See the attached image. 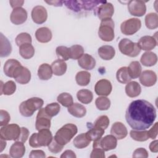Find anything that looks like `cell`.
<instances>
[{
  "label": "cell",
  "instance_id": "c3c4849f",
  "mask_svg": "<svg viewBox=\"0 0 158 158\" xmlns=\"http://www.w3.org/2000/svg\"><path fill=\"white\" fill-rule=\"evenodd\" d=\"M48 146V150L54 154L59 153V152H60L62 150V149L64 148V146L59 144L56 141L54 138H52L51 142L49 143V144Z\"/></svg>",
  "mask_w": 158,
  "mask_h": 158
},
{
  "label": "cell",
  "instance_id": "ba28073f",
  "mask_svg": "<svg viewBox=\"0 0 158 158\" xmlns=\"http://www.w3.org/2000/svg\"><path fill=\"white\" fill-rule=\"evenodd\" d=\"M141 27V22L139 19L131 18L123 22L120 25L122 33L125 35H132L136 33Z\"/></svg>",
  "mask_w": 158,
  "mask_h": 158
},
{
  "label": "cell",
  "instance_id": "94428289",
  "mask_svg": "<svg viewBox=\"0 0 158 158\" xmlns=\"http://www.w3.org/2000/svg\"><path fill=\"white\" fill-rule=\"evenodd\" d=\"M6 146V140L1 138V150H0V152H2L3 151V149L5 148Z\"/></svg>",
  "mask_w": 158,
  "mask_h": 158
},
{
  "label": "cell",
  "instance_id": "836d02e7",
  "mask_svg": "<svg viewBox=\"0 0 158 158\" xmlns=\"http://www.w3.org/2000/svg\"><path fill=\"white\" fill-rule=\"evenodd\" d=\"M127 69L131 78L135 79L139 77L141 73L142 67L139 62L133 61L130 64L128 67H127Z\"/></svg>",
  "mask_w": 158,
  "mask_h": 158
},
{
  "label": "cell",
  "instance_id": "681fc988",
  "mask_svg": "<svg viewBox=\"0 0 158 158\" xmlns=\"http://www.w3.org/2000/svg\"><path fill=\"white\" fill-rule=\"evenodd\" d=\"M93 149L91 152L90 157L91 158H104L105 157V154H104V151L100 147H99L97 145L93 144Z\"/></svg>",
  "mask_w": 158,
  "mask_h": 158
},
{
  "label": "cell",
  "instance_id": "484cf974",
  "mask_svg": "<svg viewBox=\"0 0 158 158\" xmlns=\"http://www.w3.org/2000/svg\"><path fill=\"white\" fill-rule=\"evenodd\" d=\"M141 63L146 67H151L156 64L157 62V55L150 51L144 52L141 57Z\"/></svg>",
  "mask_w": 158,
  "mask_h": 158
},
{
  "label": "cell",
  "instance_id": "d4e9b609",
  "mask_svg": "<svg viewBox=\"0 0 158 158\" xmlns=\"http://www.w3.org/2000/svg\"><path fill=\"white\" fill-rule=\"evenodd\" d=\"M141 88L136 81H130L125 86V93L130 98H135L140 94Z\"/></svg>",
  "mask_w": 158,
  "mask_h": 158
},
{
  "label": "cell",
  "instance_id": "ab89813d",
  "mask_svg": "<svg viewBox=\"0 0 158 158\" xmlns=\"http://www.w3.org/2000/svg\"><path fill=\"white\" fill-rule=\"evenodd\" d=\"M130 135L131 138L137 141H145L149 138L148 135V131L144 130H133L130 132Z\"/></svg>",
  "mask_w": 158,
  "mask_h": 158
},
{
  "label": "cell",
  "instance_id": "ffe728a7",
  "mask_svg": "<svg viewBox=\"0 0 158 158\" xmlns=\"http://www.w3.org/2000/svg\"><path fill=\"white\" fill-rule=\"evenodd\" d=\"M78 65L83 69L89 70L94 68L96 60L91 55L84 54L79 59H78Z\"/></svg>",
  "mask_w": 158,
  "mask_h": 158
},
{
  "label": "cell",
  "instance_id": "7bdbcfd3",
  "mask_svg": "<svg viewBox=\"0 0 158 158\" xmlns=\"http://www.w3.org/2000/svg\"><path fill=\"white\" fill-rule=\"evenodd\" d=\"M96 107L100 110H106L110 106V101L105 96H101L96 98L95 101Z\"/></svg>",
  "mask_w": 158,
  "mask_h": 158
},
{
  "label": "cell",
  "instance_id": "5bb4252c",
  "mask_svg": "<svg viewBox=\"0 0 158 158\" xmlns=\"http://www.w3.org/2000/svg\"><path fill=\"white\" fill-rule=\"evenodd\" d=\"M114 13V6L110 3L104 2L101 4L97 10V15L100 20H104L111 19Z\"/></svg>",
  "mask_w": 158,
  "mask_h": 158
},
{
  "label": "cell",
  "instance_id": "277c9868",
  "mask_svg": "<svg viewBox=\"0 0 158 158\" xmlns=\"http://www.w3.org/2000/svg\"><path fill=\"white\" fill-rule=\"evenodd\" d=\"M51 131L49 129L40 130L38 133H34L30 137L29 144L32 148L48 146L52 139Z\"/></svg>",
  "mask_w": 158,
  "mask_h": 158
},
{
  "label": "cell",
  "instance_id": "11a10c76",
  "mask_svg": "<svg viewBox=\"0 0 158 158\" xmlns=\"http://www.w3.org/2000/svg\"><path fill=\"white\" fill-rule=\"evenodd\" d=\"M29 157L31 158H44L46 157V154L44 153V152L42 150H33L31 151L30 155H29Z\"/></svg>",
  "mask_w": 158,
  "mask_h": 158
},
{
  "label": "cell",
  "instance_id": "6f0895ef",
  "mask_svg": "<svg viewBox=\"0 0 158 158\" xmlns=\"http://www.w3.org/2000/svg\"><path fill=\"white\" fill-rule=\"evenodd\" d=\"M9 3L11 6V7L13 9L21 7L22 6H23L24 1H10Z\"/></svg>",
  "mask_w": 158,
  "mask_h": 158
},
{
  "label": "cell",
  "instance_id": "bcb514c9",
  "mask_svg": "<svg viewBox=\"0 0 158 158\" xmlns=\"http://www.w3.org/2000/svg\"><path fill=\"white\" fill-rule=\"evenodd\" d=\"M31 36L27 33H21L15 38V43L18 46H20L23 44H31Z\"/></svg>",
  "mask_w": 158,
  "mask_h": 158
},
{
  "label": "cell",
  "instance_id": "ee69618b",
  "mask_svg": "<svg viewBox=\"0 0 158 158\" xmlns=\"http://www.w3.org/2000/svg\"><path fill=\"white\" fill-rule=\"evenodd\" d=\"M56 53L59 58L64 61L67 60L70 58V49L64 46H59L56 48Z\"/></svg>",
  "mask_w": 158,
  "mask_h": 158
},
{
  "label": "cell",
  "instance_id": "30bf717a",
  "mask_svg": "<svg viewBox=\"0 0 158 158\" xmlns=\"http://www.w3.org/2000/svg\"><path fill=\"white\" fill-rule=\"evenodd\" d=\"M128 9L131 15L141 17L145 14L146 11L145 2L141 0L130 1L128 4Z\"/></svg>",
  "mask_w": 158,
  "mask_h": 158
},
{
  "label": "cell",
  "instance_id": "f35d334b",
  "mask_svg": "<svg viewBox=\"0 0 158 158\" xmlns=\"http://www.w3.org/2000/svg\"><path fill=\"white\" fill-rule=\"evenodd\" d=\"M91 74L86 71H80L75 76V80L78 85L84 86L88 85L90 82Z\"/></svg>",
  "mask_w": 158,
  "mask_h": 158
},
{
  "label": "cell",
  "instance_id": "8d00e7d4",
  "mask_svg": "<svg viewBox=\"0 0 158 158\" xmlns=\"http://www.w3.org/2000/svg\"><path fill=\"white\" fill-rule=\"evenodd\" d=\"M1 94L11 95L14 94L16 90V85L14 81L10 80L5 83L1 81Z\"/></svg>",
  "mask_w": 158,
  "mask_h": 158
},
{
  "label": "cell",
  "instance_id": "d6986e66",
  "mask_svg": "<svg viewBox=\"0 0 158 158\" xmlns=\"http://www.w3.org/2000/svg\"><path fill=\"white\" fill-rule=\"evenodd\" d=\"M110 133L117 139H122L127 136L128 131L123 123L120 122H116L112 125Z\"/></svg>",
  "mask_w": 158,
  "mask_h": 158
},
{
  "label": "cell",
  "instance_id": "9a60e30c",
  "mask_svg": "<svg viewBox=\"0 0 158 158\" xmlns=\"http://www.w3.org/2000/svg\"><path fill=\"white\" fill-rule=\"evenodd\" d=\"M33 21L37 24L44 23L48 18V12L46 8L42 6H36L31 10Z\"/></svg>",
  "mask_w": 158,
  "mask_h": 158
},
{
  "label": "cell",
  "instance_id": "9c48e42d",
  "mask_svg": "<svg viewBox=\"0 0 158 158\" xmlns=\"http://www.w3.org/2000/svg\"><path fill=\"white\" fill-rule=\"evenodd\" d=\"M93 144L98 146L104 151H109L114 149L117 147V139L114 135H109L94 141Z\"/></svg>",
  "mask_w": 158,
  "mask_h": 158
},
{
  "label": "cell",
  "instance_id": "7c38bea8",
  "mask_svg": "<svg viewBox=\"0 0 158 158\" xmlns=\"http://www.w3.org/2000/svg\"><path fill=\"white\" fill-rule=\"evenodd\" d=\"M13 78L17 83L25 85L28 83L30 80L31 72L27 67L21 65L15 71Z\"/></svg>",
  "mask_w": 158,
  "mask_h": 158
},
{
  "label": "cell",
  "instance_id": "74e56055",
  "mask_svg": "<svg viewBox=\"0 0 158 158\" xmlns=\"http://www.w3.org/2000/svg\"><path fill=\"white\" fill-rule=\"evenodd\" d=\"M145 25L150 30L156 29L158 27V15L156 13L151 12L145 17Z\"/></svg>",
  "mask_w": 158,
  "mask_h": 158
},
{
  "label": "cell",
  "instance_id": "603a6c76",
  "mask_svg": "<svg viewBox=\"0 0 158 158\" xmlns=\"http://www.w3.org/2000/svg\"><path fill=\"white\" fill-rule=\"evenodd\" d=\"M20 65L21 64L17 60L14 59H8L4 63L3 67L4 72L6 76L10 78H13L15 71Z\"/></svg>",
  "mask_w": 158,
  "mask_h": 158
},
{
  "label": "cell",
  "instance_id": "ac0fdd59",
  "mask_svg": "<svg viewBox=\"0 0 158 158\" xmlns=\"http://www.w3.org/2000/svg\"><path fill=\"white\" fill-rule=\"evenodd\" d=\"M157 43V38L151 36H144L139 40L137 44L141 50L149 51L153 49L156 46Z\"/></svg>",
  "mask_w": 158,
  "mask_h": 158
},
{
  "label": "cell",
  "instance_id": "52a82bcc",
  "mask_svg": "<svg viewBox=\"0 0 158 158\" xmlns=\"http://www.w3.org/2000/svg\"><path fill=\"white\" fill-rule=\"evenodd\" d=\"M21 132V128L15 123L7 124L0 130L1 138L4 140H17Z\"/></svg>",
  "mask_w": 158,
  "mask_h": 158
},
{
  "label": "cell",
  "instance_id": "3957f363",
  "mask_svg": "<svg viewBox=\"0 0 158 158\" xmlns=\"http://www.w3.org/2000/svg\"><path fill=\"white\" fill-rule=\"evenodd\" d=\"M44 101L42 99L37 97L31 98L27 101H23L20 104V113L24 117H31L36 110H40L42 107Z\"/></svg>",
  "mask_w": 158,
  "mask_h": 158
},
{
  "label": "cell",
  "instance_id": "7dc6e473",
  "mask_svg": "<svg viewBox=\"0 0 158 158\" xmlns=\"http://www.w3.org/2000/svg\"><path fill=\"white\" fill-rule=\"evenodd\" d=\"M109 123H110V120L107 116L101 115L95 120L93 127H99L105 130L109 127Z\"/></svg>",
  "mask_w": 158,
  "mask_h": 158
},
{
  "label": "cell",
  "instance_id": "4fadbf2b",
  "mask_svg": "<svg viewBox=\"0 0 158 158\" xmlns=\"http://www.w3.org/2000/svg\"><path fill=\"white\" fill-rule=\"evenodd\" d=\"M112 86L110 81L107 79H101L97 81L94 86V91L97 95L107 96L112 91Z\"/></svg>",
  "mask_w": 158,
  "mask_h": 158
},
{
  "label": "cell",
  "instance_id": "e575fe53",
  "mask_svg": "<svg viewBox=\"0 0 158 158\" xmlns=\"http://www.w3.org/2000/svg\"><path fill=\"white\" fill-rule=\"evenodd\" d=\"M116 78L118 82L123 84H127L131 80V78L128 72L127 67H120L117 71Z\"/></svg>",
  "mask_w": 158,
  "mask_h": 158
},
{
  "label": "cell",
  "instance_id": "4dcf8cb0",
  "mask_svg": "<svg viewBox=\"0 0 158 158\" xmlns=\"http://www.w3.org/2000/svg\"><path fill=\"white\" fill-rule=\"evenodd\" d=\"M19 54L25 59H29L33 57L35 49L31 44H23L19 46Z\"/></svg>",
  "mask_w": 158,
  "mask_h": 158
},
{
  "label": "cell",
  "instance_id": "8992f818",
  "mask_svg": "<svg viewBox=\"0 0 158 158\" xmlns=\"http://www.w3.org/2000/svg\"><path fill=\"white\" fill-rule=\"evenodd\" d=\"M118 49L123 54L131 57H136L141 51L138 44L128 38L120 40L118 43Z\"/></svg>",
  "mask_w": 158,
  "mask_h": 158
},
{
  "label": "cell",
  "instance_id": "9f6ffc18",
  "mask_svg": "<svg viewBox=\"0 0 158 158\" xmlns=\"http://www.w3.org/2000/svg\"><path fill=\"white\" fill-rule=\"evenodd\" d=\"M60 157L61 158H64V157L76 158L77 156L75 155V152L72 150H66L62 153V154L60 156Z\"/></svg>",
  "mask_w": 158,
  "mask_h": 158
},
{
  "label": "cell",
  "instance_id": "8fae6325",
  "mask_svg": "<svg viewBox=\"0 0 158 158\" xmlns=\"http://www.w3.org/2000/svg\"><path fill=\"white\" fill-rule=\"evenodd\" d=\"M51 119L50 117L45 112L44 108H41L37 114L35 127L38 131L49 129L51 127Z\"/></svg>",
  "mask_w": 158,
  "mask_h": 158
},
{
  "label": "cell",
  "instance_id": "1f68e13d",
  "mask_svg": "<svg viewBox=\"0 0 158 158\" xmlns=\"http://www.w3.org/2000/svg\"><path fill=\"white\" fill-rule=\"evenodd\" d=\"M77 97L80 102L85 104L90 103L93 99L92 92L90 90L86 89L79 90L77 93Z\"/></svg>",
  "mask_w": 158,
  "mask_h": 158
},
{
  "label": "cell",
  "instance_id": "e0dca14e",
  "mask_svg": "<svg viewBox=\"0 0 158 158\" xmlns=\"http://www.w3.org/2000/svg\"><path fill=\"white\" fill-rule=\"evenodd\" d=\"M10 21L15 25H20L23 23L27 19V12L22 7L14 9L10 17Z\"/></svg>",
  "mask_w": 158,
  "mask_h": 158
},
{
  "label": "cell",
  "instance_id": "44dd1931",
  "mask_svg": "<svg viewBox=\"0 0 158 158\" xmlns=\"http://www.w3.org/2000/svg\"><path fill=\"white\" fill-rule=\"evenodd\" d=\"M25 152V147L23 143L17 141L12 144L10 149L9 154L13 158H20Z\"/></svg>",
  "mask_w": 158,
  "mask_h": 158
},
{
  "label": "cell",
  "instance_id": "db71d44e",
  "mask_svg": "<svg viewBox=\"0 0 158 158\" xmlns=\"http://www.w3.org/2000/svg\"><path fill=\"white\" fill-rule=\"evenodd\" d=\"M157 125H158V123L156 122L155 124L153 125V127L149 131H148V136L151 139H154L155 138H156L157 135Z\"/></svg>",
  "mask_w": 158,
  "mask_h": 158
},
{
  "label": "cell",
  "instance_id": "cb8c5ba5",
  "mask_svg": "<svg viewBox=\"0 0 158 158\" xmlns=\"http://www.w3.org/2000/svg\"><path fill=\"white\" fill-rule=\"evenodd\" d=\"M99 57L105 60H111L115 56V49L109 45H104L101 46L98 50Z\"/></svg>",
  "mask_w": 158,
  "mask_h": 158
},
{
  "label": "cell",
  "instance_id": "f907efd6",
  "mask_svg": "<svg viewBox=\"0 0 158 158\" xmlns=\"http://www.w3.org/2000/svg\"><path fill=\"white\" fill-rule=\"evenodd\" d=\"M0 116H1V122L0 125L1 127H3L4 125H6L8 124L10 120V117L9 114L2 109H1L0 110Z\"/></svg>",
  "mask_w": 158,
  "mask_h": 158
},
{
  "label": "cell",
  "instance_id": "d590c367",
  "mask_svg": "<svg viewBox=\"0 0 158 158\" xmlns=\"http://www.w3.org/2000/svg\"><path fill=\"white\" fill-rule=\"evenodd\" d=\"M104 133V130L99 128V127H93V128H90L86 133V136L91 141H96L102 136V135Z\"/></svg>",
  "mask_w": 158,
  "mask_h": 158
},
{
  "label": "cell",
  "instance_id": "b9f144b4",
  "mask_svg": "<svg viewBox=\"0 0 158 158\" xmlns=\"http://www.w3.org/2000/svg\"><path fill=\"white\" fill-rule=\"evenodd\" d=\"M70 58L76 60L79 59L84 54L83 48L78 44L72 46L70 48Z\"/></svg>",
  "mask_w": 158,
  "mask_h": 158
},
{
  "label": "cell",
  "instance_id": "4316f807",
  "mask_svg": "<svg viewBox=\"0 0 158 158\" xmlns=\"http://www.w3.org/2000/svg\"><path fill=\"white\" fill-rule=\"evenodd\" d=\"M67 68V64L61 59H57L51 64L52 73L56 76L63 75L66 72Z\"/></svg>",
  "mask_w": 158,
  "mask_h": 158
},
{
  "label": "cell",
  "instance_id": "83f0119b",
  "mask_svg": "<svg viewBox=\"0 0 158 158\" xmlns=\"http://www.w3.org/2000/svg\"><path fill=\"white\" fill-rule=\"evenodd\" d=\"M68 112L75 117L81 118L86 115V109L82 104L76 102L68 107Z\"/></svg>",
  "mask_w": 158,
  "mask_h": 158
},
{
  "label": "cell",
  "instance_id": "f546056e",
  "mask_svg": "<svg viewBox=\"0 0 158 158\" xmlns=\"http://www.w3.org/2000/svg\"><path fill=\"white\" fill-rule=\"evenodd\" d=\"M52 70L51 66L48 64H41L38 70V76L42 80H48L52 75Z\"/></svg>",
  "mask_w": 158,
  "mask_h": 158
},
{
  "label": "cell",
  "instance_id": "7402d4cb",
  "mask_svg": "<svg viewBox=\"0 0 158 158\" xmlns=\"http://www.w3.org/2000/svg\"><path fill=\"white\" fill-rule=\"evenodd\" d=\"M35 37L40 43H48L52 38V32L51 30L47 27H41L36 31Z\"/></svg>",
  "mask_w": 158,
  "mask_h": 158
},
{
  "label": "cell",
  "instance_id": "6da1fadb",
  "mask_svg": "<svg viewBox=\"0 0 158 158\" xmlns=\"http://www.w3.org/2000/svg\"><path fill=\"white\" fill-rule=\"evenodd\" d=\"M155 107L144 99L132 101L127 109L125 119L131 128L144 130L149 128L156 118Z\"/></svg>",
  "mask_w": 158,
  "mask_h": 158
},
{
  "label": "cell",
  "instance_id": "60d3db41",
  "mask_svg": "<svg viewBox=\"0 0 158 158\" xmlns=\"http://www.w3.org/2000/svg\"><path fill=\"white\" fill-rule=\"evenodd\" d=\"M57 101L63 106L69 107L73 104L72 95L68 93H62L57 98Z\"/></svg>",
  "mask_w": 158,
  "mask_h": 158
},
{
  "label": "cell",
  "instance_id": "816d5d0a",
  "mask_svg": "<svg viewBox=\"0 0 158 158\" xmlns=\"http://www.w3.org/2000/svg\"><path fill=\"white\" fill-rule=\"evenodd\" d=\"M133 157H148V151L143 148H139L135 150L132 155Z\"/></svg>",
  "mask_w": 158,
  "mask_h": 158
},
{
  "label": "cell",
  "instance_id": "91938a15",
  "mask_svg": "<svg viewBox=\"0 0 158 158\" xmlns=\"http://www.w3.org/2000/svg\"><path fill=\"white\" fill-rule=\"evenodd\" d=\"M46 3L55 6H62V1H46Z\"/></svg>",
  "mask_w": 158,
  "mask_h": 158
},
{
  "label": "cell",
  "instance_id": "d6a6232c",
  "mask_svg": "<svg viewBox=\"0 0 158 158\" xmlns=\"http://www.w3.org/2000/svg\"><path fill=\"white\" fill-rule=\"evenodd\" d=\"M91 141L86 136V133H81L77 136L73 141V145L78 149H83L87 147L90 144Z\"/></svg>",
  "mask_w": 158,
  "mask_h": 158
},
{
  "label": "cell",
  "instance_id": "2e32d148",
  "mask_svg": "<svg viewBox=\"0 0 158 158\" xmlns=\"http://www.w3.org/2000/svg\"><path fill=\"white\" fill-rule=\"evenodd\" d=\"M139 81L144 86H152L157 81V75L152 70H144L139 75Z\"/></svg>",
  "mask_w": 158,
  "mask_h": 158
},
{
  "label": "cell",
  "instance_id": "680465c9",
  "mask_svg": "<svg viewBox=\"0 0 158 158\" xmlns=\"http://www.w3.org/2000/svg\"><path fill=\"white\" fill-rule=\"evenodd\" d=\"M157 140H154L152 141L149 144V149L152 152H158V147H157Z\"/></svg>",
  "mask_w": 158,
  "mask_h": 158
},
{
  "label": "cell",
  "instance_id": "f5cc1de1",
  "mask_svg": "<svg viewBox=\"0 0 158 158\" xmlns=\"http://www.w3.org/2000/svg\"><path fill=\"white\" fill-rule=\"evenodd\" d=\"M28 136H29L28 130L25 127H22L20 136L17 141H21L22 143H25L27 141Z\"/></svg>",
  "mask_w": 158,
  "mask_h": 158
},
{
  "label": "cell",
  "instance_id": "5b68a950",
  "mask_svg": "<svg viewBox=\"0 0 158 158\" xmlns=\"http://www.w3.org/2000/svg\"><path fill=\"white\" fill-rule=\"evenodd\" d=\"M98 35L104 41H111L114 38V22L112 19L101 21L99 30Z\"/></svg>",
  "mask_w": 158,
  "mask_h": 158
},
{
  "label": "cell",
  "instance_id": "f1b7e54d",
  "mask_svg": "<svg viewBox=\"0 0 158 158\" xmlns=\"http://www.w3.org/2000/svg\"><path fill=\"white\" fill-rule=\"evenodd\" d=\"M12 52V46L9 40L1 33L0 56L1 57L8 56Z\"/></svg>",
  "mask_w": 158,
  "mask_h": 158
},
{
  "label": "cell",
  "instance_id": "f6af8a7d",
  "mask_svg": "<svg viewBox=\"0 0 158 158\" xmlns=\"http://www.w3.org/2000/svg\"><path fill=\"white\" fill-rule=\"evenodd\" d=\"M44 110L46 113L50 117H52L57 115L60 110V105L57 102H52L48 104L45 107Z\"/></svg>",
  "mask_w": 158,
  "mask_h": 158
},
{
  "label": "cell",
  "instance_id": "7a4b0ae2",
  "mask_svg": "<svg viewBox=\"0 0 158 158\" xmlns=\"http://www.w3.org/2000/svg\"><path fill=\"white\" fill-rule=\"evenodd\" d=\"M77 131V127L75 125L67 123L57 130L54 138L59 144L64 146L70 141Z\"/></svg>",
  "mask_w": 158,
  "mask_h": 158
}]
</instances>
